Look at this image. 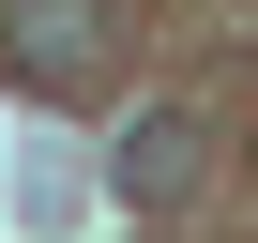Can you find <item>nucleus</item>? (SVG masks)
I'll return each instance as SVG.
<instances>
[{"label":"nucleus","instance_id":"1","mask_svg":"<svg viewBox=\"0 0 258 243\" xmlns=\"http://www.w3.org/2000/svg\"><path fill=\"white\" fill-rule=\"evenodd\" d=\"M106 46V0H16V31H0V61H16L31 91H76Z\"/></svg>","mask_w":258,"mask_h":243},{"label":"nucleus","instance_id":"2","mask_svg":"<svg viewBox=\"0 0 258 243\" xmlns=\"http://www.w3.org/2000/svg\"><path fill=\"white\" fill-rule=\"evenodd\" d=\"M182 183H198V122H182V106H152L137 137H121V198H137V213H167Z\"/></svg>","mask_w":258,"mask_h":243}]
</instances>
